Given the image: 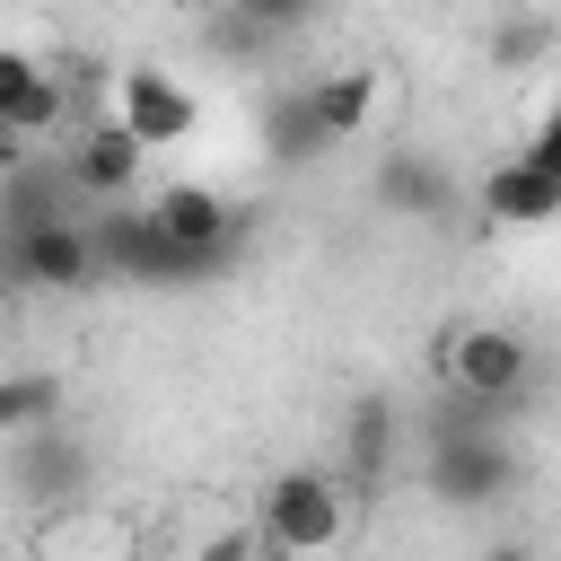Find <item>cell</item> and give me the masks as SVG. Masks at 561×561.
Here are the masks:
<instances>
[{"label":"cell","instance_id":"obj_1","mask_svg":"<svg viewBox=\"0 0 561 561\" xmlns=\"http://www.w3.org/2000/svg\"><path fill=\"white\" fill-rule=\"evenodd\" d=\"M359 526V482L324 473V465H289L254 491V535L263 552H333Z\"/></svg>","mask_w":561,"mask_h":561},{"label":"cell","instance_id":"obj_2","mask_svg":"<svg viewBox=\"0 0 561 561\" xmlns=\"http://www.w3.org/2000/svg\"><path fill=\"white\" fill-rule=\"evenodd\" d=\"M438 377H447L456 394H473V403L508 412V403L526 394V377H535V342H526L517 324H500V316L447 324V333H438Z\"/></svg>","mask_w":561,"mask_h":561},{"label":"cell","instance_id":"obj_3","mask_svg":"<svg viewBox=\"0 0 561 561\" xmlns=\"http://www.w3.org/2000/svg\"><path fill=\"white\" fill-rule=\"evenodd\" d=\"M105 114L131 123L149 149H184V140L202 131V96H193L167 61H123V70L105 79Z\"/></svg>","mask_w":561,"mask_h":561},{"label":"cell","instance_id":"obj_4","mask_svg":"<svg viewBox=\"0 0 561 561\" xmlns=\"http://www.w3.org/2000/svg\"><path fill=\"white\" fill-rule=\"evenodd\" d=\"M149 219H158L202 272H219V263L237 254V237H245V202H237L228 184H202V175L158 184V193H149Z\"/></svg>","mask_w":561,"mask_h":561},{"label":"cell","instance_id":"obj_5","mask_svg":"<svg viewBox=\"0 0 561 561\" xmlns=\"http://www.w3.org/2000/svg\"><path fill=\"white\" fill-rule=\"evenodd\" d=\"M61 158H70V175H79L88 210H96V202H140V175H149L158 149H149L131 123H114V114H79L70 140H61Z\"/></svg>","mask_w":561,"mask_h":561},{"label":"cell","instance_id":"obj_6","mask_svg":"<svg viewBox=\"0 0 561 561\" xmlns=\"http://www.w3.org/2000/svg\"><path fill=\"white\" fill-rule=\"evenodd\" d=\"M0 254H9V272H18L26 289H53V298H70V289H96V280H105V254H96L88 210L44 219V228H26V237H0Z\"/></svg>","mask_w":561,"mask_h":561},{"label":"cell","instance_id":"obj_7","mask_svg":"<svg viewBox=\"0 0 561 561\" xmlns=\"http://www.w3.org/2000/svg\"><path fill=\"white\" fill-rule=\"evenodd\" d=\"M298 96H307V123H316V140H324V149L377 140V131H386V114H394V96H386V70H368V61L316 70Z\"/></svg>","mask_w":561,"mask_h":561},{"label":"cell","instance_id":"obj_8","mask_svg":"<svg viewBox=\"0 0 561 561\" xmlns=\"http://www.w3.org/2000/svg\"><path fill=\"white\" fill-rule=\"evenodd\" d=\"M0 114H9L26 140L70 131V123H79V114H70V61H44V53H26V44H0Z\"/></svg>","mask_w":561,"mask_h":561},{"label":"cell","instance_id":"obj_9","mask_svg":"<svg viewBox=\"0 0 561 561\" xmlns=\"http://www.w3.org/2000/svg\"><path fill=\"white\" fill-rule=\"evenodd\" d=\"M473 202H482L491 228H552L561 219V167H543L535 149H517V158H500L473 184Z\"/></svg>","mask_w":561,"mask_h":561},{"label":"cell","instance_id":"obj_10","mask_svg":"<svg viewBox=\"0 0 561 561\" xmlns=\"http://www.w3.org/2000/svg\"><path fill=\"white\" fill-rule=\"evenodd\" d=\"M70 210H88V193H79V175H70L61 149H35L26 167L0 175V237H26V228L70 219Z\"/></svg>","mask_w":561,"mask_h":561},{"label":"cell","instance_id":"obj_11","mask_svg":"<svg viewBox=\"0 0 561 561\" xmlns=\"http://www.w3.org/2000/svg\"><path fill=\"white\" fill-rule=\"evenodd\" d=\"M0 465H9V482L26 491V500H88L79 482H88V456L70 447V421H53V430H35V438H0Z\"/></svg>","mask_w":561,"mask_h":561},{"label":"cell","instance_id":"obj_12","mask_svg":"<svg viewBox=\"0 0 561 561\" xmlns=\"http://www.w3.org/2000/svg\"><path fill=\"white\" fill-rule=\"evenodd\" d=\"M70 421V377L61 368H0V438H35Z\"/></svg>","mask_w":561,"mask_h":561},{"label":"cell","instance_id":"obj_13","mask_svg":"<svg viewBox=\"0 0 561 561\" xmlns=\"http://www.w3.org/2000/svg\"><path fill=\"white\" fill-rule=\"evenodd\" d=\"M386 447H394V412H386V403H359V412H351V430H342V473L368 491V482H377V465H386Z\"/></svg>","mask_w":561,"mask_h":561},{"label":"cell","instance_id":"obj_14","mask_svg":"<svg viewBox=\"0 0 561 561\" xmlns=\"http://www.w3.org/2000/svg\"><path fill=\"white\" fill-rule=\"evenodd\" d=\"M228 9H237L245 26H263L272 44H280V35H298V26L316 18V0H228Z\"/></svg>","mask_w":561,"mask_h":561},{"label":"cell","instance_id":"obj_15","mask_svg":"<svg viewBox=\"0 0 561 561\" xmlns=\"http://www.w3.org/2000/svg\"><path fill=\"white\" fill-rule=\"evenodd\" d=\"M35 149H44V140H26V131H18V123H9V114H0V175H9V167H26V158H35Z\"/></svg>","mask_w":561,"mask_h":561},{"label":"cell","instance_id":"obj_16","mask_svg":"<svg viewBox=\"0 0 561 561\" xmlns=\"http://www.w3.org/2000/svg\"><path fill=\"white\" fill-rule=\"evenodd\" d=\"M526 149H535V158H543V167H561V96H552V114H543V131H535V140H526Z\"/></svg>","mask_w":561,"mask_h":561},{"label":"cell","instance_id":"obj_17","mask_svg":"<svg viewBox=\"0 0 561 561\" xmlns=\"http://www.w3.org/2000/svg\"><path fill=\"white\" fill-rule=\"evenodd\" d=\"M18 298H26V280H18V272H9V254H0V324L18 316Z\"/></svg>","mask_w":561,"mask_h":561}]
</instances>
